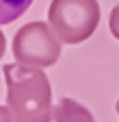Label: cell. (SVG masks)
I'll return each instance as SVG.
<instances>
[{
    "mask_svg": "<svg viewBox=\"0 0 119 122\" xmlns=\"http://www.w3.org/2000/svg\"><path fill=\"white\" fill-rule=\"evenodd\" d=\"M52 120L54 122H95V116L82 102L65 96L56 102L54 111H52Z\"/></svg>",
    "mask_w": 119,
    "mask_h": 122,
    "instance_id": "cell-4",
    "label": "cell"
},
{
    "mask_svg": "<svg viewBox=\"0 0 119 122\" xmlns=\"http://www.w3.org/2000/svg\"><path fill=\"white\" fill-rule=\"evenodd\" d=\"M4 48H7V37L2 35V30H0V59H2V55H4Z\"/></svg>",
    "mask_w": 119,
    "mask_h": 122,
    "instance_id": "cell-8",
    "label": "cell"
},
{
    "mask_svg": "<svg viewBox=\"0 0 119 122\" xmlns=\"http://www.w3.org/2000/svg\"><path fill=\"white\" fill-rule=\"evenodd\" d=\"M7 109L13 122H52V85L41 68L7 63Z\"/></svg>",
    "mask_w": 119,
    "mask_h": 122,
    "instance_id": "cell-1",
    "label": "cell"
},
{
    "mask_svg": "<svg viewBox=\"0 0 119 122\" xmlns=\"http://www.w3.org/2000/svg\"><path fill=\"white\" fill-rule=\"evenodd\" d=\"M108 28H110V33H113V37L119 41V5H115L113 7V11H110V20H108Z\"/></svg>",
    "mask_w": 119,
    "mask_h": 122,
    "instance_id": "cell-6",
    "label": "cell"
},
{
    "mask_svg": "<svg viewBox=\"0 0 119 122\" xmlns=\"http://www.w3.org/2000/svg\"><path fill=\"white\" fill-rule=\"evenodd\" d=\"M48 24L61 44H82L100 24V5L97 0H52Z\"/></svg>",
    "mask_w": 119,
    "mask_h": 122,
    "instance_id": "cell-2",
    "label": "cell"
},
{
    "mask_svg": "<svg viewBox=\"0 0 119 122\" xmlns=\"http://www.w3.org/2000/svg\"><path fill=\"white\" fill-rule=\"evenodd\" d=\"M33 0H0V26L15 22L31 9Z\"/></svg>",
    "mask_w": 119,
    "mask_h": 122,
    "instance_id": "cell-5",
    "label": "cell"
},
{
    "mask_svg": "<svg viewBox=\"0 0 119 122\" xmlns=\"http://www.w3.org/2000/svg\"><path fill=\"white\" fill-rule=\"evenodd\" d=\"M13 57L18 63L33 68H50L61 57V41L56 39L48 22H28L13 35Z\"/></svg>",
    "mask_w": 119,
    "mask_h": 122,
    "instance_id": "cell-3",
    "label": "cell"
},
{
    "mask_svg": "<svg viewBox=\"0 0 119 122\" xmlns=\"http://www.w3.org/2000/svg\"><path fill=\"white\" fill-rule=\"evenodd\" d=\"M115 109H117V116H119V100H117V105H115Z\"/></svg>",
    "mask_w": 119,
    "mask_h": 122,
    "instance_id": "cell-9",
    "label": "cell"
},
{
    "mask_svg": "<svg viewBox=\"0 0 119 122\" xmlns=\"http://www.w3.org/2000/svg\"><path fill=\"white\" fill-rule=\"evenodd\" d=\"M0 122H13V118H11L7 107H0Z\"/></svg>",
    "mask_w": 119,
    "mask_h": 122,
    "instance_id": "cell-7",
    "label": "cell"
}]
</instances>
